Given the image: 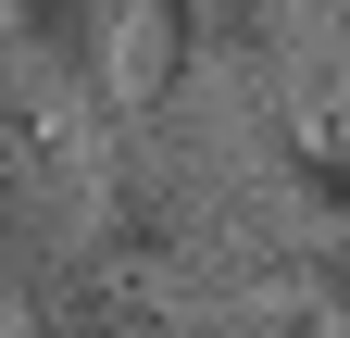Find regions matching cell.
Listing matches in <instances>:
<instances>
[{
	"label": "cell",
	"mask_w": 350,
	"mask_h": 338,
	"mask_svg": "<svg viewBox=\"0 0 350 338\" xmlns=\"http://www.w3.org/2000/svg\"><path fill=\"white\" fill-rule=\"evenodd\" d=\"M13 313H25V338H200L188 288H163L150 263H125L113 238H75L63 263L13 276Z\"/></svg>",
	"instance_id": "3"
},
{
	"label": "cell",
	"mask_w": 350,
	"mask_h": 338,
	"mask_svg": "<svg viewBox=\"0 0 350 338\" xmlns=\"http://www.w3.org/2000/svg\"><path fill=\"white\" fill-rule=\"evenodd\" d=\"M275 188L300 200V213H313V226H338L350 213V125H275Z\"/></svg>",
	"instance_id": "5"
},
{
	"label": "cell",
	"mask_w": 350,
	"mask_h": 338,
	"mask_svg": "<svg viewBox=\"0 0 350 338\" xmlns=\"http://www.w3.org/2000/svg\"><path fill=\"white\" fill-rule=\"evenodd\" d=\"M100 226V151L88 101L51 88L25 51H0V276H38Z\"/></svg>",
	"instance_id": "2"
},
{
	"label": "cell",
	"mask_w": 350,
	"mask_h": 338,
	"mask_svg": "<svg viewBox=\"0 0 350 338\" xmlns=\"http://www.w3.org/2000/svg\"><path fill=\"white\" fill-rule=\"evenodd\" d=\"M138 25H150V0H13V51L51 88H75L88 113L125 101V38Z\"/></svg>",
	"instance_id": "4"
},
{
	"label": "cell",
	"mask_w": 350,
	"mask_h": 338,
	"mask_svg": "<svg viewBox=\"0 0 350 338\" xmlns=\"http://www.w3.org/2000/svg\"><path fill=\"white\" fill-rule=\"evenodd\" d=\"M88 238H113L125 263H150L163 288L250 263L213 88H138V113H125L113 151H100V226H88Z\"/></svg>",
	"instance_id": "1"
},
{
	"label": "cell",
	"mask_w": 350,
	"mask_h": 338,
	"mask_svg": "<svg viewBox=\"0 0 350 338\" xmlns=\"http://www.w3.org/2000/svg\"><path fill=\"white\" fill-rule=\"evenodd\" d=\"M200 338H350L325 301H275V313H213Z\"/></svg>",
	"instance_id": "6"
},
{
	"label": "cell",
	"mask_w": 350,
	"mask_h": 338,
	"mask_svg": "<svg viewBox=\"0 0 350 338\" xmlns=\"http://www.w3.org/2000/svg\"><path fill=\"white\" fill-rule=\"evenodd\" d=\"M0 338H25V313H13V276H0Z\"/></svg>",
	"instance_id": "8"
},
{
	"label": "cell",
	"mask_w": 350,
	"mask_h": 338,
	"mask_svg": "<svg viewBox=\"0 0 350 338\" xmlns=\"http://www.w3.org/2000/svg\"><path fill=\"white\" fill-rule=\"evenodd\" d=\"M300 288H313V301H325V313L350 326V213H338V226H325L313 250H300Z\"/></svg>",
	"instance_id": "7"
}]
</instances>
